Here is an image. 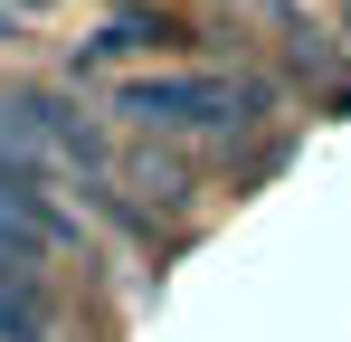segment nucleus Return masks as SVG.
I'll list each match as a JSON object with an SVG mask.
<instances>
[{
  "label": "nucleus",
  "mask_w": 351,
  "mask_h": 342,
  "mask_svg": "<svg viewBox=\"0 0 351 342\" xmlns=\"http://www.w3.org/2000/svg\"><path fill=\"white\" fill-rule=\"evenodd\" d=\"M114 114L143 124V133H247L266 114V86L256 76H228V67H171V76L114 86Z\"/></svg>",
  "instance_id": "obj_1"
},
{
  "label": "nucleus",
  "mask_w": 351,
  "mask_h": 342,
  "mask_svg": "<svg viewBox=\"0 0 351 342\" xmlns=\"http://www.w3.org/2000/svg\"><path fill=\"white\" fill-rule=\"evenodd\" d=\"M0 342H58V314H48L38 276H10L0 266Z\"/></svg>",
  "instance_id": "obj_2"
}]
</instances>
